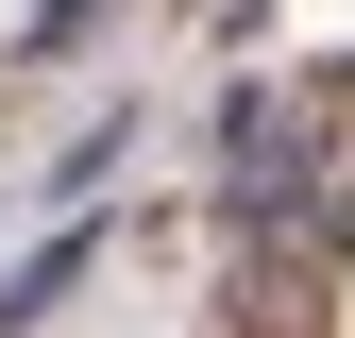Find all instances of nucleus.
I'll list each match as a JSON object with an SVG mask.
<instances>
[{"mask_svg": "<svg viewBox=\"0 0 355 338\" xmlns=\"http://www.w3.org/2000/svg\"><path fill=\"white\" fill-rule=\"evenodd\" d=\"M68 271H85V237H34L17 271H0V321H51V305H68Z\"/></svg>", "mask_w": 355, "mask_h": 338, "instance_id": "nucleus-1", "label": "nucleus"}]
</instances>
